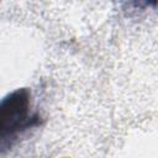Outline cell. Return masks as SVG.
Instances as JSON below:
<instances>
[{
  "label": "cell",
  "instance_id": "cell-1",
  "mask_svg": "<svg viewBox=\"0 0 158 158\" xmlns=\"http://www.w3.org/2000/svg\"><path fill=\"white\" fill-rule=\"evenodd\" d=\"M38 122V116L31 114V94L21 88L0 100V151L11 143L30 127Z\"/></svg>",
  "mask_w": 158,
  "mask_h": 158
}]
</instances>
